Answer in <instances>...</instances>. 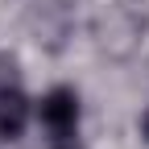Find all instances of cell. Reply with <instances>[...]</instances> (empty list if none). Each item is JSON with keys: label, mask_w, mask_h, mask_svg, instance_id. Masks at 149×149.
I'll return each mask as SVG.
<instances>
[{"label": "cell", "mask_w": 149, "mask_h": 149, "mask_svg": "<svg viewBox=\"0 0 149 149\" xmlns=\"http://www.w3.org/2000/svg\"><path fill=\"white\" fill-rule=\"evenodd\" d=\"M50 149H79V137H74V133H62V137H50Z\"/></svg>", "instance_id": "obj_4"}, {"label": "cell", "mask_w": 149, "mask_h": 149, "mask_svg": "<svg viewBox=\"0 0 149 149\" xmlns=\"http://www.w3.org/2000/svg\"><path fill=\"white\" fill-rule=\"evenodd\" d=\"M141 128H145V137H149V112H145V120H141Z\"/></svg>", "instance_id": "obj_5"}, {"label": "cell", "mask_w": 149, "mask_h": 149, "mask_svg": "<svg viewBox=\"0 0 149 149\" xmlns=\"http://www.w3.org/2000/svg\"><path fill=\"white\" fill-rule=\"evenodd\" d=\"M37 120L46 124L50 137L79 133V95H74L70 87H54L50 95H42V104H37Z\"/></svg>", "instance_id": "obj_1"}, {"label": "cell", "mask_w": 149, "mask_h": 149, "mask_svg": "<svg viewBox=\"0 0 149 149\" xmlns=\"http://www.w3.org/2000/svg\"><path fill=\"white\" fill-rule=\"evenodd\" d=\"M8 87H21L17 83V62L8 54H0V91H8Z\"/></svg>", "instance_id": "obj_3"}, {"label": "cell", "mask_w": 149, "mask_h": 149, "mask_svg": "<svg viewBox=\"0 0 149 149\" xmlns=\"http://www.w3.org/2000/svg\"><path fill=\"white\" fill-rule=\"evenodd\" d=\"M29 124V100L21 95V87L0 91V141H17Z\"/></svg>", "instance_id": "obj_2"}]
</instances>
